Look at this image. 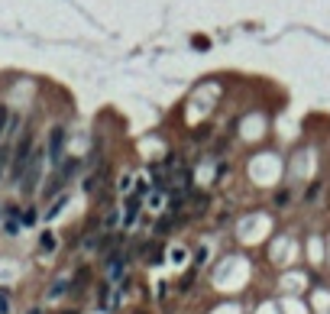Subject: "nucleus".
Returning a JSON list of instances; mask_svg holds the SVG:
<instances>
[{
    "mask_svg": "<svg viewBox=\"0 0 330 314\" xmlns=\"http://www.w3.org/2000/svg\"><path fill=\"white\" fill-rule=\"evenodd\" d=\"M29 159H33V136L26 133V136L20 139V146L13 149V155H10V181H20V178H23V172H26V165H29Z\"/></svg>",
    "mask_w": 330,
    "mask_h": 314,
    "instance_id": "f257e3e1",
    "label": "nucleus"
},
{
    "mask_svg": "<svg viewBox=\"0 0 330 314\" xmlns=\"http://www.w3.org/2000/svg\"><path fill=\"white\" fill-rule=\"evenodd\" d=\"M65 289H68V282H55V285H52V292H49V298H58V295H65Z\"/></svg>",
    "mask_w": 330,
    "mask_h": 314,
    "instance_id": "9d476101",
    "label": "nucleus"
},
{
    "mask_svg": "<svg viewBox=\"0 0 330 314\" xmlns=\"http://www.w3.org/2000/svg\"><path fill=\"white\" fill-rule=\"evenodd\" d=\"M62 207H65V198H58V201H55V204H52L49 211H46V221H55V217L62 214Z\"/></svg>",
    "mask_w": 330,
    "mask_h": 314,
    "instance_id": "423d86ee",
    "label": "nucleus"
},
{
    "mask_svg": "<svg viewBox=\"0 0 330 314\" xmlns=\"http://www.w3.org/2000/svg\"><path fill=\"white\" fill-rule=\"evenodd\" d=\"M39 172H42V152H33V159H29V165H26V172H23V178H20V185H23L26 195L36 188V181H39Z\"/></svg>",
    "mask_w": 330,
    "mask_h": 314,
    "instance_id": "20e7f679",
    "label": "nucleus"
},
{
    "mask_svg": "<svg viewBox=\"0 0 330 314\" xmlns=\"http://www.w3.org/2000/svg\"><path fill=\"white\" fill-rule=\"evenodd\" d=\"M104 175H107V172L101 169V172H94V175H91V178L84 181V191H87V195H91V191H94V188H97V185H101V181H104Z\"/></svg>",
    "mask_w": 330,
    "mask_h": 314,
    "instance_id": "39448f33",
    "label": "nucleus"
},
{
    "mask_svg": "<svg viewBox=\"0 0 330 314\" xmlns=\"http://www.w3.org/2000/svg\"><path fill=\"white\" fill-rule=\"evenodd\" d=\"M168 256H172V263H182V259H185V249H172Z\"/></svg>",
    "mask_w": 330,
    "mask_h": 314,
    "instance_id": "ddd939ff",
    "label": "nucleus"
},
{
    "mask_svg": "<svg viewBox=\"0 0 330 314\" xmlns=\"http://www.w3.org/2000/svg\"><path fill=\"white\" fill-rule=\"evenodd\" d=\"M7 127H10V110H7L4 104H0V136L7 133Z\"/></svg>",
    "mask_w": 330,
    "mask_h": 314,
    "instance_id": "0eeeda50",
    "label": "nucleus"
},
{
    "mask_svg": "<svg viewBox=\"0 0 330 314\" xmlns=\"http://www.w3.org/2000/svg\"><path fill=\"white\" fill-rule=\"evenodd\" d=\"M133 195L146 198V195H149V181H146V178H139V181H136V191H133Z\"/></svg>",
    "mask_w": 330,
    "mask_h": 314,
    "instance_id": "1a4fd4ad",
    "label": "nucleus"
},
{
    "mask_svg": "<svg viewBox=\"0 0 330 314\" xmlns=\"http://www.w3.org/2000/svg\"><path fill=\"white\" fill-rule=\"evenodd\" d=\"M62 152H65V130L55 127V130L49 133V149H46V159H49L52 165H58V162H62Z\"/></svg>",
    "mask_w": 330,
    "mask_h": 314,
    "instance_id": "7ed1b4c3",
    "label": "nucleus"
},
{
    "mask_svg": "<svg viewBox=\"0 0 330 314\" xmlns=\"http://www.w3.org/2000/svg\"><path fill=\"white\" fill-rule=\"evenodd\" d=\"M23 224H36V211H26L23 214Z\"/></svg>",
    "mask_w": 330,
    "mask_h": 314,
    "instance_id": "4468645a",
    "label": "nucleus"
},
{
    "mask_svg": "<svg viewBox=\"0 0 330 314\" xmlns=\"http://www.w3.org/2000/svg\"><path fill=\"white\" fill-rule=\"evenodd\" d=\"M39 246L46 249V253H52V249H55V233H42V243H39Z\"/></svg>",
    "mask_w": 330,
    "mask_h": 314,
    "instance_id": "6e6552de",
    "label": "nucleus"
},
{
    "mask_svg": "<svg viewBox=\"0 0 330 314\" xmlns=\"http://www.w3.org/2000/svg\"><path fill=\"white\" fill-rule=\"evenodd\" d=\"M191 282H194V272H188V275H185V278H182V295H185V292H188V289H191Z\"/></svg>",
    "mask_w": 330,
    "mask_h": 314,
    "instance_id": "f8f14e48",
    "label": "nucleus"
},
{
    "mask_svg": "<svg viewBox=\"0 0 330 314\" xmlns=\"http://www.w3.org/2000/svg\"><path fill=\"white\" fill-rule=\"evenodd\" d=\"M81 169V165H78V159H62V169H58V175L49 181V188H46V198H55L62 188H65V181H71V175H75V172Z\"/></svg>",
    "mask_w": 330,
    "mask_h": 314,
    "instance_id": "f03ea898",
    "label": "nucleus"
},
{
    "mask_svg": "<svg viewBox=\"0 0 330 314\" xmlns=\"http://www.w3.org/2000/svg\"><path fill=\"white\" fill-rule=\"evenodd\" d=\"M10 155H13V152L7 149V146H0V175H4V165L10 162Z\"/></svg>",
    "mask_w": 330,
    "mask_h": 314,
    "instance_id": "9b49d317",
    "label": "nucleus"
}]
</instances>
